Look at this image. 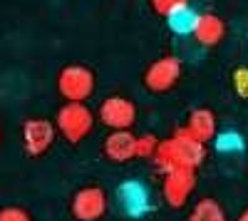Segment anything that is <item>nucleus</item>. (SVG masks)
<instances>
[{
	"label": "nucleus",
	"mask_w": 248,
	"mask_h": 221,
	"mask_svg": "<svg viewBox=\"0 0 248 221\" xmlns=\"http://www.w3.org/2000/svg\"><path fill=\"white\" fill-rule=\"evenodd\" d=\"M196 20H199V13L189 5L184 3L179 8H174L169 15H167V25L174 35H194L196 30Z\"/></svg>",
	"instance_id": "ddd939ff"
},
{
	"label": "nucleus",
	"mask_w": 248,
	"mask_h": 221,
	"mask_svg": "<svg viewBox=\"0 0 248 221\" xmlns=\"http://www.w3.org/2000/svg\"><path fill=\"white\" fill-rule=\"evenodd\" d=\"M92 125H94V114L85 102L62 105L57 110V117H55V129L72 144L82 142V139L92 132Z\"/></svg>",
	"instance_id": "f03ea898"
},
{
	"label": "nucleus",
	"mask_w": 248,
	"mask_h": 221,
	"mask_svg": "<svg viewBox=\"0 0 248 221\" xmlns=\"http://www.w3.org/2000/svg\"><path fill=\"white\" fill-rule=\"evenodd\" d=\"M0 139H3V129H0Z\"/></svg>",
	"instance_id": "412c9836"
},
{
	"label": "nucleus",
	"mask_w": 248,
	"mask_h": 221,
	"mask_svg": "<svg viewBox=\"0 0 248 221\" xmlns=\"http://www.w3.org/2000/svg\"><path fill=\"white\" fill-rule=\"evenodd\" d=\"M179 77H181V60L167 55L152 63V67L144 72V87L149 92H167L179 82Z\"/></svg>",
	"instance_id": "1a4fd4ad"
},
{
	"label": "nucleus",
	"mask_w": 248,
	"mask_h": 221,
	"mask_svg": "<svg viewBox=\"0 0 248 221\" xmlns=\"http://www.w3.org/2000/svg\"><path fill=\"white\" fill-rule=\"evenodd\" d=\"M99 122L109 127L112 132H122V129H132L137 122V107L132 99L127 97H107L99 105Z\"/></svg>",
	"instance_id": "423d86ee"
},
{
	"label": "nucleus",
	"mask_w": 248,
	"mask_h": 221,
	"mask_svg": "<svg viewBox=\"0 0 248 221\" xmlns=\"http://www.w3.org/2000/svg\"><path fill=\"white\" fill-rule=\"evenodd\" d=\"M57 90L67 102H85L94 92V72L85 65H67L57 75Z\"/></svg>",
	"instance_id": "7ed1b4c3"
},
{
	"label": "nucleus",
	"mask_w": 248,
	"mask_h": 221,
	"mask_svg": "<svg viewBox=\"0 0 248 221\" xmlns=\"http://www.w3.org/2000/svg\"><path fill=\"white\" fill-rule=\"evenodd\" d=\"M159 142L154 134H139L137 137V157L139 159H154L156 157V149H159Z\"/></svg>",
	"instance_id": "dca6fc26"
},
{
	"label": "nucleus",
	"mask_w": 248,
	"mask_h": 221,
	"mask_svg": "<svg viewBox=\"0 0 248 221\" xmlns=\"http://www.w3.org/2000/svg\"><path fill=\"white\" fill-rule=\"evenodd\" d=\"M226 35V25L223 20L214 13H199V20H196V30H194V37L196 43L203 45V47H214L218 45Z\"/></svg>",
	"instance_id": "9b49d317"
},
{
	"label": "nucleus",
	"mask_w": 248,
	"mask_h": 221,
	"mask_svg": "<svg viewBox=\"0 0 248 221\" xmlns=\"http://www.w3.org/2000/svg\"><path fill=\"white\" fill-rule=\"evenodd\" d=\"M196 189V169H171L161 179V196L171 209H181Z\"/></svg>",
	"instance_id": "20e7f679"
},
{
	"label": "nucleus",
	"mask_w": 248,
	"mask_h": 221,
	"mask_svg": "<svg viewBox=\"0 0 248 221\" xmlns=\"http://www.w3.org/2000/svg\"><path fill=\"white\" fill-rule=\"evenodd\" d=\"M186 129H189L199 142H211L216 137V114L206 107H199L189 114V122H186Z\"/></svg>",
	"instance_id": "f8f14e48"
},
{
	"label": "nucleus",
	"mask_w": 248,
	"mask_h": 221,
	"mask_svg": "<svg viewBox=\"0 0 248 221\" xmlns=\"http://www.w3.org/2000/svg\"><path fill=\"white\" fill-rule=\"evenodd\" d=\"M236 221H248V209H243L241 214H238V219Z\"/></svg>",
	"instance_id": "aec40b11"
},
{
	"label": "nucleus",
	"mask_w": 248,
	"mask_h": 221,
	"mask_svg": "<svg viewBox=\"0 0 248 221\" xmlns=\"http://www.w3.org/2000/svg\"><path fill=\"white\" fill-rule=\"evenodd\" d=\"M102 152L109 162L114 164H124L132 162L137 157V134L132 129H122V132H109L102 142Z\"/></svg>",
	"instance_id": "9d476101"
},
{
	"label": "nucleus",
	"mask_w": 248,
	"mask_h": 221,
	"mask_svg": "<svg viewBox=\"0 0 248 221\" xmlns=\"http://www.w3.org/2000/svg\"><path fill=\"white\" fill-rule=\"evenodd\" d=\"M214 149L221 152V154H241L246 149V142L238 132H218L214 137Z\"/></svg>",
	"instance_id": "2eb2a0df"
},
{
	"label": "nucleus",
	"mask_w": 248,
	"mask_h": 221,
	"mask_svg": "<svg viewBox=\"0 0 248 221\" xmlns=\"http://www.w3.org/2000/svg\"><path fill=\"white\" fill-rule=\"evenodd\" d=\"M55 134H57V129H55V125L50 122V119L30 117L23 125V147L30 157H40L52 147Z\"/></svg>",
	"instance_id": "6e6552de"
},
{
	"label": "nucleus",
	"mask_w": 248,
	"mask_h": 221,
	"mask_svg": "<svg viewBox=\"0 0 248 221\" xmlns=\"http://www.w3.org/2000/svg\"><path fill=\"white\" fill-rule=\"evenodd\" d=\"M203 159H206V144L199 142L186 127H181L169 139H161L156 157L152 162L161 174H167L171 169H199Z\"/></svg>",
	"instance_id": "f257e3e1"
},
{
	"label": "nucleus",
	"mask_w": 248,
	"mask_h": 221,
	"mask_svg": "<svg viewBox=\"0 0 248 221\" xmlns=\"http://www.w3.org/2000/svg\"><path fill=\"white\" fill-rule=\"evenodd\" d=\"M184 3H189V0H152V8H154L159 15L167 17L174 8H179V5H184Z\"/></svg>",
	"instance_id": "6ab92c4d"
},
{
	"label": "nucleus",
	"mask_w": 248,
	"mask_h": 221,
	"mask_svg": "<svg viewBox=\"0 0 248 221\" xmlns=\"http://www.w3.org/2000/svg\"><path fill=\"white\" fill-rule=\"evenodd\" d=\"M186 221H226V211L216 199H201L194 204Z\"/></svg>",
	"instance_id": "4468645a"
},
{
	"label": "nucleus",
	"mask_w": 248,
	"mask_h": 221,
	"mask_svg": "<svg viewBox=\"0 0 248 221\" xmlns=\"http://www.w3.org/2000/svg\"><path fill=\"white\" fill-rule=\"evenodd\" d=\"M0 221H32V219L25 209H20V206H5L3 211H0Z\"/></svg>",
	"instance_id": "a211bd4d"
},
{
	"label": "nucleus",
	"mask_w": 248,
	"mask_h": 221,
	"mask_svg": "<svg viewBox=\"0 0 248 221\" xmlns=\"http://www.w3.org/2000/svg\"><path fill=\"white\" fill-rule=\"evenodd\" d=\"M114 196H117L119 209L132 219H139L144 214H149V209H152L149 187L144 182H139V179H124V182L117 187Z\"/></svg>",
	"instance_id": "39448f33"
},
{
	"label": "nucleus",
	"mask_w": 248,
	"mask_h": 221,
	"mask_svg": "<svg viewBox=\"0 0 248 221\" xmlns=\"http://www.w3.org/2000/svg\"><path fill=\"white\" fill-rule=\"evenodd\" d=\"M233 90L241 99H248V67L233 70Z\"/></svg>",
	"instance_id": "f3484780"
},
{
	"label": "nucleus",
	"mask_w": 248,
	"mask_h": 221,
	"mask_svg": "<svg viewBox=\"0 0 248 221\" xmlns=\"http://www.w3.org/2000/svg\"><path fill=\"white\" fill-rule=\"evenodd\" d=\"M72 216L77 221H97L107 214V194L102 187H82L72 196Z\"/></svg>",
	"instance_id": "0eeeda50"
}]
</instances>
